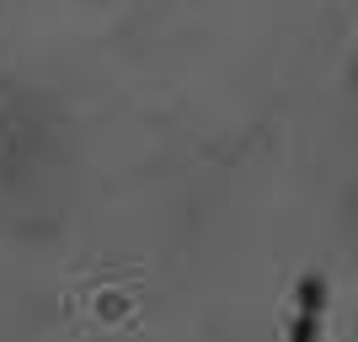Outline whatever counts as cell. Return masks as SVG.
<instances>
[{"instance_id": "6da1fadb", "label": "cell", "mask_w": 358, "mask_h": 342, "mask_svg": "<svg viewBox=\"0 0 358 342\" xmlns=\"http://www.w3.org/2000/svg\"><path fill=\"white\" fill-rule=\"evenodd\" d=\"M321 311H327V278L310 273L294 289V321H289V342H321Z\"/></svg>"}]
</instances>
